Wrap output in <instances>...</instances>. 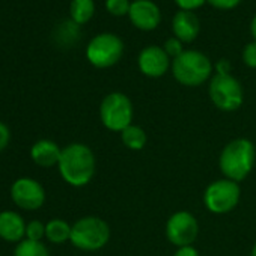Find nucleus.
Masks as SVG:
<instances>
[{
  "instance_id": "nucleus-14",
  "label": "nucleus",
  "mask_w": 256,
  "mask_h": 256,
  "mask_svg": "<svg viewBox=\"0 0 256 256\" xmlns=\"http://www.w3.org/2000/svg\"><path fill=\"white\" fill-rule=\"evenodd\" d=\"M26 223L16 211L0 212V238L10 242H20L26 236Z\"/></svg>"
},
{
  "instance_id": "nucleus-31",
  "label": "nucleus",
  "mask_w": 256,
  "mask_h": 256,
  "mask_svg": "<svg viewBox=\"0 0 256 256\" xmlns=\"http://www.w3.org/2000/svg\"><path fill=\"white\" fill-rule=\"evenodd\" d=\"M252 256H256V244H254L253 248H252Z\"/></svg>"
},
{
  "instance_id": "nucleus-27",
  "label": "nucleus",
  "mask_w": 256,
  "mask_h": 256,
  "mask_svg": "<svg viewBox=\"0 0 256 256\" xmlns=\"http://www.w3.org/2000/svg\"><path fill=\"white\" fill-rule=\"evenodd\" d=\"M11 139V133H10V128L8 125H5L4 122H0V151H4Z\"/></svg>"
},
{
  "instance_id": "nucleus-21",
  "label": "nucleus",
  "mask_w": 256,
  "mask_h": 256,
  "mask_svg": "<svg viewBox=\"0 0 256 256\" xmlns=\"http://www.w3.org/2000/svg\"><path fill=\"white\" fill-rule=\"evenodd\" d=\"M130 6H132L130 0H106V10H107V12H110L114 17L128 16Z\"/></svg>"
},
{
  "instance_id": "nucleus-17",
  "label": "nucleus",
  "mask_w": 256,
  "mask_h": 256,
  "mask_svg": "<svg viewBox=\"0 0 256 256\" xmlns=\"http://www.w3.org/2000/svg\"><path fill=\"white\" fill-rule=\"evenodd\" d=\"M120 139H122V144L132 151L144 150V146L146 145V140H148L144 128L133 125V124L130 126H126L125 130L120 133Z\"/></svg>"
},
{
  "instance_id": "nucleus-24",
  "label": "nucleus",
  "mask_w": 256,
  "mask_h": 256,
  "mask_svg": "<svg viewBox=\"0 0 256 256\" xmlns=\"http://www.w3.org/2000/svg\"><path fill=\"white\" fill-rule=\"evenodd\" d=\"M242 62L248 68H256V41L248 42L242 50Z\"/></svg>"
},
{
  "instance_id": "nucleus-2",
  "label": "nucleus",
  "mask_w": 256,
  "mask_h": 256,
  "mask_svg": "<svg viewBox=\"0 0 256 256\" xmlns=\"http://www.w3.org/2000/svg\"><path fill=\"white\" fill-rule=\"evenodd\" d=\"M256 151L250 140L235 139L229 142L218 158V166L222 174L230 181H242L252 172L254 166Z\"/></svg>"
},
{
  "instance_id": "nucleus-29",
  "label": "nucleus",
  "mask_w": 256,
  "mask_h": 256,
  "mask_svg": "<svg viewBox=\"0 0 256 256\" xmlns=\"http://www.w3.org/2000/svg\"><path fill=\"white\" fill-rule=\"evenodd\" d=\"M216 71H217V74H222V76L230 74V64H229V60L220 59V60L216 64Z\"/></svg>"
},
{
  "instance_id": "nucleus-11",
  "label": "nucleus",
  "mask_w": 256,
  "mask_h": 256,
  "mask_svg": "<svg viewBox=\"0 0 256 256\" xmlns=\"http://www.w3.org/2000/svg\"><path fill=\"white\" fill-rule=\"evenodd\" d=\"M128 18L136 29L151 32L158 28L162 12L152 0H134L128 11Z\"/></svg>"
},
{
  "instance_id": "nucleus-16",
  "label": "nucleus",
  "mask_w": 256,
  "mask_h": 256,
  "mask_svg": "<svg viewBox=\"0 0 256 256\" xmlns=\"http://www.w3.org/2000/svg\"><path fill=\"white\" fill-rule=\"evenodd\" d=\"M80 38V24L74 20H64L54 29V41L60 47H71Z\"/></svg>"
},
{
  "instance_id": "nucleus-12",
  "label": "nucleus",
  "mask_w": 256,
  "mask_h": 256,
  "mask_svg": "<svg viewBox=\"0 0 256 256\" xmlns=\"http://www.w3.org/2000/svg\"><path fill=\"white\" fill-rule=\"evenodd\" d=\"M138 64L142 74L151 78H158L164 76L170 68V58L168 56L163 47L150 46L140 52Z\"/></svg>"
},
{
  "instance_id": "nucleus-5",
  "label": "nucleus",
  "mask_w": 256,
  "mask_h": 256,
  "mask_svg": "<svg viewBox=\"0 0 256 256\" xmlns=\"http://www.w3.org/2000/svg\"><path fill=\"white\" fill-rule=\"evenodd\" d=\"M100 118L110 132L122 133L133 122L132 100L122 92H112L106 95L100 106Z\"/></svg>"
},
{
  "instance_id": "nucleus-28",
  "label": "nucleus",
  "mask_w": 256,
  "mask_h": 256,
  "mask_svg": "<svg viewBox=\"0 0 256 256\" xmlns=\"http://www.w3.org/2000/svg\"><path fill=\"white\" fill-rule=\"evenodd\" d=\"M174 256H199V253L193 246H184V247H178Z\"/></svg>"
},
{
  "instance_id": "nucleus-4",
  "label": "nucleus",
  "mask_w": 256,
  "mask_h": 256,
  "mask_svg": "<svg viewBox=\"0 0 256 256\" xmlns=\"http://www.w3.org/2000/svg\"><path fill=\"white\" fill-rule=\"evenodd\" d=\"M110 240V228L100 217L88 216L77 220L71 228V242L86 252L102 248Z\"/></svg>"
},
{
  "instance_id": "nucleus-26",
  "label": "nucleus",
  "mask_w": 256,
  "mask_h": 256,
  "mask_svg": "<svg viewBox=\"0 0 256 256\" xmlns=\"http://www.w3.org/2000/svg\"><path fill=\"white\" fill-rule=\"evenodd\" d=\"M206 2H208L212 8H216V10L229 11V10L236 8V6L241 4V0H206Z\"/></svg>"
},
{
  "instance_id": "nucleus-6",
  "label": "nucleus",
  "mask_w": 256,
  "mask_h": 256,
  "mask_svg": "<svg viewBox=\"0 0 256 256\" xmlns=\"http://www.w3.org/2000/svg\"><path fill=\"white\" fill-rule=\"evenodd\" d=\"M124 54V42L114 34H100L94 36L86 47L88 60L96 68H110L119 62Z\"/></svg>"
},
{
  "instance_id": "nucleus-18",
  "label": "nucleus",
  "mask_w": 256,
  "mask_h": 256,
  "mask_svg": "<svg viewBox=\"0 0 256 256\" xmlns=\"http://www.w3.org/2000/svg\"><path fill=\"white\" fill-rule=\"evenodd\" d=\"M71 228L72 226H70L65 220L53 218L46 224V236L54 244H62L71 240Z\"/></svg>"
},
{
  "instance_id": "nucleus-19",
  "label": "nucleus",
  "mask_w": 256,
  "mask_h": 256,
  "mask_svg": "<svg viewBox=\"0 0 256 256\" xmlns=\"http://www.w3.org/2000/svg\"><path fill=\"white\" fill-rule=\"evenodd\" d=\"M95 12V4L94 0H72L70 6L71 20H74L77 24L88 23Z\"/></svg>"
},
{
  "instance_id": "nucleus-10",
  "label": "nucleus",
  "mask_w": 256,
  "mask_h": 256,
  "mask_svg": "<svg viewBox=\"0 0 256 256\" xmlns=\"http://www.w3.org/2000/svg\"><path fill=\"white\" fill-rule=\"evenodd\" d=\"M11 198L17 206L34 211L44 205L46 192L36 180L18 178L11 187Z\"/></svg>"
},
{
  "instance_id": "nucleus-1",
  "label": "nucleus",
  "mask_w": 256,
  "mask_h": 256,
  "mask_svg": "<svg viewBox=\"0 0 256 256\" xmlns=\"http://www.w3.org/2000/svg\"><path fill=\"white\" fill-rule=\"evenodd\" d=\"M60 176L72 187H83L95 175V156L83 144H71L62 150L58 163Z\"/></svg>"
},
{
  "instance_id": "nucleus-13",
  "label": "nucleus",
  "mask_w": 256,
  "mask_h": 256,
  "mask_svg": "<svg viewBox=\"0 0 256 256\" xmlns=\"http://www.w3.org/2000/svg\"><path fill=\"white\" fill-rule=\"evenodd\" d=\"M172 32L176 40L184 42H193L199 32H200V23L199 18L194 16V12L188 11H178L172 20Z\"/></svg>"
},
{
  "instance_id": "nucleus-3",
  "label": "nucleus",
  "mask_w": 256,
  "mask_h": 256,
  "mask_svg": "<svg viewBox=\"0 0 256 256\" xmlns=\"http://www.w3.org/2000/svg\"><path fill=\"white\" fill-rule=\"evenodd\" d=\"M212 72L210 58L199 50H184L172 60V74L175 80L184 86H200Z\"/></svg>"
},
{
  "instance_id": "nucleus-23",
  "label": "nucleus",
  "mask_w": 256,
  "mask_h": 256,
  "mask_svg": "<svg viewBox=\"0 0 256 256\" xmlns=\"http://www.w3.org/2000/svg\"><path fill=\"white\" fill-rule=\"evenodd\" d=\"M164 52L168 53V56L169 58H172V59H175V58H178L182 52H184V48H182V42L180 41V40H176L175 36L174 38H169V40H166V42H164Z\"/></svg>"
},
{
  "instance_id": "nucleus-8",
  "label": "nucleus",
  "mask_w": 256,
  "mask_h": 256,
  "mask_svg": "<svg viewBox=\"0 0 256 256\" xmlns=\"http://www.w3.org/2000/svg\"><path fill=\"white\" fill-rule=\"evenodd\" d=\"M241 190L238 182L228 178L211 182L204 193L205 206L214 214H226L240 202Z\"/></svg>"
},
{
  "instance_id": "nucleus-9",
  "label": "nucleus",
  "mask_w": 256,
  "mask_h": 256,
  "mask_svg": "<svg viewBox=\"0 0 256 256\" xmlns=\"http://www.w3.org/2000/svg\"><path fill=\"white\" fill-rule=\"evenodd\" d=\"M199 234V224L196 217L188 211H178L169 217L166 223V236L168 240L178 246H192Z\"/></svg>"
},
{
  "instance_id": "nucleus-20",
  "label": "nucleus",
  "mask_w": 256,
  "mask_h": 256,
  "mask_svg": "<svg viewBox=\"0 0 256 256\" xmlns=\"http://www.w3.org/2000/svg\"><path fill=\"white\" fill-rule=\"evenodd\" d=\"M14 256H50L47 247L41 241L23 240L17 244Z\"/></svg>"
},
{
  "instance_id": "nucleus-30",
  "label": "nucleus",
  "mask_w": 256,
  "mask_h": 256,
  "mask_svg": "<svg viewBox=\"0 0 256 256\" xmlns=\"http://www.w3.org/2000/svg\"><path fill=\"white\" fill-rule=\"evenodd\" d=\"M250 34L253 36V41H256V16L250 22Z\"/></svg>"
},
{
  "instance_id": "nucleus-7",
  "label": "nucleus",
  "mask_w": 256,
  "mask_h": 256,
  "mask_svg": "<svg viewBox=\"0 0 256 256\" xmlns=\"http://www.w3.org/2000/svg\"><path fill=\"white\" fill-rule=\"evenodd\" d=\"M208 90L212 104L223 112H234L240 108L244 100L242 86L230 74H216L210 82Z\"/></svg>"
},
{
  "instance_id": "nucleus-15",
  "label": "nucleus",
  "mask_w": 256,
  "mask_h": 256,
  "mask_svg": "<svg viewBox=\"0 0 256 256\" xmlns=\"http://www.w3.org/2000/svg\"><path fill=\"white\" fill-rule=\"evenodd\" d=\"M60 154H62V150L59 148V145L48 139L38 140L30 150L32 160L41 168H52L58 164L60 160Z\"/></svg>"
},
{
  "instance_id": "nucleus-25",
  "label": "nucleus",
  "mask_w": 256,
  "mask_h": 256,
  "mask_svg": "<svg viewBox=\"0 0 256 256\" xmlns=\"http://www.w3.org/2000/svg\"><path fill=\"white\" fill-rule=\"evenodd\" d=\"M206 0H175L176 6L180 8V11H188L193 12L199 8H202L205 5Z\"/></svg>"
},
{
  "instance_id": "nucleus-22",
  "label": "nucleus",
  "mask_w": 256,
  "mask_h": 256,
  "mask_svg": "<svg viewBox=\"0 0 256 256\" xmlns=\"http://www.w3.org/2000/svg\"><path fill=\"white\" fill-rule=\"evenodd\" d=\"M46 236V226L38 220H32L26 226V238L32 241H41Z\"/></svg>"
}]
</instances>
